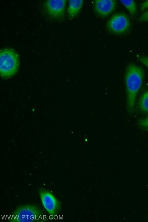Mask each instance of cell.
<instances>
[{"instance_id": "cell-1", "label": "cell", "mask_w": 148, "mask_h": 222, "mask_svg": "<svg viewBox=\"0 0 148 222\" xmlns=\"http://www.w3.org/2000/svg\"><path fill=\"white\" fill-rule=\"evenodd\" d=\"M143 69L133 63L127 66L125 74L127 106L130 114L133 113L135 99L141 86L144 77Z\"/></svg>"}, {"instance_id": "cell-2", "label": "cell", "mask_w": 148, "mask_h": 222, "mask_svg": "<svg viewBox=\"0 0 148 222\" xmlns=\"http://www.w3.org/2000/svg\"><path fill=\"white\" fill-rule=\"evenodd\" d=\"M41 210L36 205L28 204L21 205L13 212L10 221L43 222L46 220Z\"/></svg>"}, {"instance_id": "cell-3", "label": "cell", "mask_w": 148, "mask_h": 222, "mask_svg": "<svg viewBox=\"0 0 148 222\" xmlns=\"http://www.w3.org/2000/svg\"><path fill=\"white\" fill-rule=\"evenodd\" d=\"M19 64L18 55L11 48H5L0 51V70L1 77L10 78L17 72Z\"/></svg>"}, {"instance_id": "cell-4", "label": "cell", "mask_w": 148, "mask_h": 222, "mask_svg": "<svg viewBox=\"0 0 148 222\" xmlns=\"http://www.w3.org/2000/svg\"><path fill=\"white\" fill-rule=\"evenodd\" d=\"M38 191L42 206L48 214L52 216L57 215L61 208L60 201L47 189L40 188Z\"/></svg>"}, {"instance_id": "cell-5", "label": "cell", "mask_w": 148, "mask_h": 222, "mask_svg": "<svg viewBox=\"0 0 148 222\" xmlns=\"http://www.w3.org/2000/svg\"><path fill=\"white\" fill-rule=\"evenodd\" d=\"M107 26L110 32L116 34H122L129 29L130 22L125 14L120 13L112 16L108 21Z\"/></svg>"}, {"instance_id": "cell-6", "label": "cell", "mask_w": 148, "mask_h": 222, "mask_svg": "<svg viewBox=\"0 0 148 222\" xmlns=\"http://www.w3.org/2000/svg\"><path fill=\"white\" fill-rule=\"evenodd\" d=\"M66 0H50L45 2L47 11L51 16L57 18L63 17L64 15Z\"/></svg>"}, {"instance_id": "cell-7", "label": "cell", "mask_w": 148, "mask_h": 222, "mask_svg": "<svg viewBox=\"0 0 148 222\" xmlns=\"http://www.w3.org/2000/svg\"><path fill=\"white\" fill-rule=\"evenodd\" d=\"M116 2L114 0H97L94 2V9L99 16L105 17L111 14L115 9Z\"/></svg>"}, {"instance_id": "cell-8", "label": "cell", "mask_w": 148, "mask_h": 222, "mask_svg": "<svg viewBox=\"0 0 148 222\" xmlns=\"http://www.w3.org/2000/svg\"><path fill=\"white\" fill-rule=\"evenodd\" d=\"M83 0H70L68 9L70 18L75 17L79 12L83 3Z\"/></svg>"}, {"instance_id": "cell-9", "label": "cell", "mask_w": 148, "mask_h": 222, "mask_svg": "<svg viewBox=\"0 0 148 222\" xmlns=\"http://www.w3.org/2000/svg\"><path fill=\"white\" fill-rule=\"evenodd\" d=\"M140 109L144 112H148V90L142 95L139 101Z\"/></svg>"}, {"instance_id": "cell-10", "label": "cell", "mask_w": 148, "mask_h": 222, "mask_svg": "<svg viewBox=\"0 0 148 222\" xmlns=\"http://www.w3.org/2000/svg\"><path fill=\"white\" fill-rule=\"evenodd\" d=\"M120 1L126 8L131 14L134 15L136 14L137 6L134 1L120 0Z\"/></svg>"}, {"instance_id": "cell-11", "label": "cell", "mask_w": 148, "mask_h": 222, "mask_svg": "<svg viewBox=\"0 0 148 222\" xmlns=\"http://www.w3.org/2000/svg\"><path fill=\"white\" fill-rule=\"evenodd\" d=\"M138 124L141 128L148 131V116L140 120L139 121Z\"/></svg>"}, {"instance_id": "cell-12", "label": "cell", "mask_w": 148, "mask_h": 222, "mask_svg": "<svg viewBox=\"0 0 148 222\" xmlns=\"http://www.w3.org/2000/svg\"><path fill=\"white\" fill-rule=\"evenodd\" d=\"M139 22H143L148 21V10L144 12L138 18Z\"/></svg>"}, {"instance_id": "cell-13", "label": "cell", "mask_w": 148, "mask_h": 222, "mask_svg": "<svg viewBox=\"0 0 148 222\" xmlns=\"http://www.w3.org/2000/svg\"><path fill=\"white\" fill-rule=\"evenodd\" d=\"M138 61L142 63L148 68V57L144 56H138L137 57Z\"/></svg>"}, {"instance_id": "cell-14", "label": "cell", "mask_w": 148, "mask_h": 222, "mask_svg": "<svg viewBox=\"0 0 148 222\" xmlns=\"http://www.w3.org/2000/svg\"><path fill=\"white\" fill-rule=\"evenodd\" d=\"M147 8H148V0H147L144 1L141 4L140 10L141 11H143Z\"/></svg>"}]
</instances>
